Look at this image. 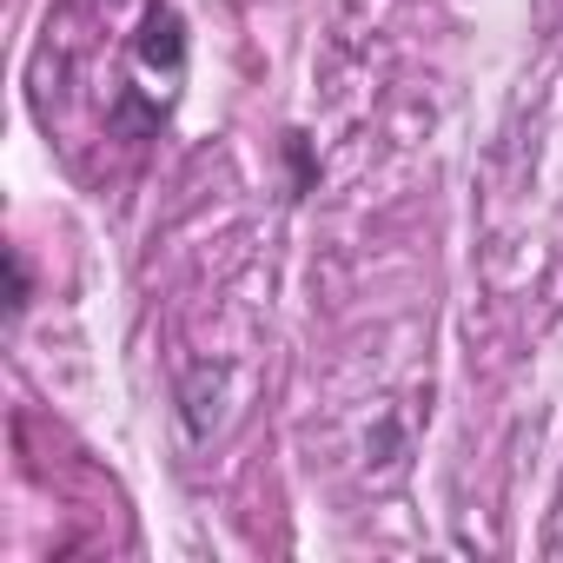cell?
Masks as SVG:
<instances>
[{
  "instance_id": "obj_2",
  "label": "cell",
  "mask_w": 563,
  "mask_h": 563,
  "mask_svg": "<svg viewBox=\"0 0 563 563\" xmlns=\"http://www.w3.org/2000/svg\"><path fill=\"white\" fill-rule=\"evenodd\" d=\"M133 54H140V67H153V74H179L186 67V21L173 14V8H146V21H140V41H133Z\"/></svg>"
},
{
  "instance_id": "obj_3",
  "label": "cell",
  "mask_w": 563,
  "mask_h": 563,
  "mask_svg": "<svg viewBox=\"0 0 563 563\" xmlns=\"http://www.w3.org/2000/svg\"><path fill=\"white\" fill-rule=\"evenodd\" d=\"M27 299H34L27 258H21V252H8V319H21V312H27Z\"/></svg>"
},
{
  "instance_id": "obj_1",
  "label": "cell",
  "mask_w": 563,
  "mask_h": 563,
  "mask_svg": "<svg viewBox=\"0 0 563 563\" xmlns=\"http://www.w3.org/2000/svg\"><path fill=\"white\" fill-rule=\"evenodd\" d=\"M179 418H186V438H212V424L225 418V365H212V358L186 365V378H179Z\"/></svg>"
},
{
  "instance_id": "obj_4",
  "label": "cell",
  "mask_w": 563,
  "mask_h": 563,
  "mask_svg": "<svg viewBox=\"0 0 563 563\" xmlns=\"http://www.w3.org/2000/svg\"><path fill=\"white\" fill-rule=\"evenodd\" d=\"M550 550H563V537H556V543H550Z\"/></svg>"
}]
</instances>
